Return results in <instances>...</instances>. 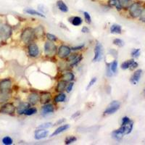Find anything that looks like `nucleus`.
I'll return each mask as SVG.
<instances>
[{
  "mask_svg": "<svg viewBox=\"0 0 145 145\" xmlns=\"http://www.w3.org/2000/svg\"><path fill=\"white\" fill-rule=\"evenodd\" d=\"M35 39H36V35H35L34 28L31 27L25 28L20 34V41L25 44L28 45L29 43L34 41Z\"/></svg>",
  "mask_w": 145,
  "mask_h": 145,
  "instance_id": "f257e3e1",
  "label": "nucleus"
},
{
  "mask_svg": "<svg viewBox=\"0 0 145 145\" xmlns=\"http://www.w3.org/2000/svg\"><path fill=\"white\" fill-rule=\"evenodd\" d=\"M143 6L138 2H133L128 9L129 14L132 18H138L142 12Z\"/></svg>",
  "mask_w": 145,
  "mask_h": 145,
  "instance_id": "f03ea898",
  "label": "nucleus"
},
{
  "mask_svg": "<svg viewBox=\"0 0 145 145\" xmlns=\"http://www.w3.org/2000/svg\"><path fill=\"white\" fill-rule=\"evenodd\" d=\"M44 52L46 57H52L56 55L57 52V47L53 41L47 40L44 45Z\"/></svg>",
  "mask_w": 145,
  "mask_h": 145,
  "instance_id": "7ed1b4c3",
  "label": "nucleus"
},
{
  "mask_svg": "<svg viewBox=\"0 0 145 145\" xmlns=\"http://www.w3.org/2000/svg\"><path fill=\"white\" fill-rule=\"evenodd\" d=\"M16 110V107L12 102H6L0 107V113L8 116H14Z\"/></svg>",
  "mask_w": 145,
  "mask_h": 145,
  "instance_id": "20e7f679",
  "label": "nucleus"
},
{
  "mask_svg": "<svg viewBox=\"0 0 145 145\" xmlns=\"http://www.w3.org/2000/svg\"><path fill=\"white\" fill-rule=\"evenodd\" d=\"M12 33V27L8 24H2L0 26V39L2 41H6L10 39Z\"/></svg>",
  "mask_w": 145,
  "mask_h": 145,
  "instance_id": "39448f33",
  "label": "nucleus"
},
{
  "mask_svg": "<svg viewBox=\"0 0 145 145\" xmlns=\"http://www.w3.org/2000/svg\"><path fill=\"white\" fill-rule=\"evenodd\" d=\"M120 107V103L117 100H114L111 102L107 106L105 110L104 111V116H110L116 113Z\"/></svg>",
  "mask_w": 145,
  "mask_h": 145,
  "instance_id": "423d86ee",
  "label": "nucleus"
},
{
  "mask_svg": "<svg viewBox=\"0 0 145 145\" xmlns=\"http://www.w3.org/2000/svg\"><path fill=\"white\" fill-rule=\"evenodd\" d=\"M71 48L67 45H60L57 49V55L61 59H65L71 54Z\"/></svg>",
  "mask_w": 145,
  "mask_h": 145,
  "instance_id": "0eeeda50",
  "label": "nucleus"
},
{
  "mask_svg": "<svg viewBox=\"0 0 145 145\" xmlns=\"http://www.w3.org/2000/svg\"><path fill=\"white\" fill-rule=\"evenodd\" d=\"M12 85L11 78H7L0 81V91L4 93H11V88Z\"/></svg>",
  "mask_w": 145,
  "mask_h": 145,
  "instance_id": "6e6552de",
  "label": "nucleus"
},
{
  "mask_svg": "<svg viewBox=\"0 0 145 145\" xmlns=\"http://www.w3.org/2000/svg\"><path fill=\"white\" fill-rule=\"evenodd\" d=\"M27 50H28V54L30 57L36 58L39 55V47L34 41H32L28 44L27 46Z\"/></svg>",
  "mask_w": 145,
  "mask_h": 145,
  "instance_id": "1a4fd4ad",
  "label": "nucleus"
},
{
  "mask_svg": "<svg viewBox=\"0 0 145 145\" xmlns=\"http://www.w3.org/2000/svg\"><path fill=\"white\" fill-rule=\"evenodd\" d=\"M103 57V46L102 44L99 42L96 43L95 46H94V56L93 58V62H100Z\"/></svg>",
  "mask_w": 145,
  "mask_h": 145,
  "instance_id": "9d476101",
  "label": "nucleus"
},
{
  "mask_svg": "<svg viewBox=\"0 0 145 145\" xmlns=\"http://www.w3.org/2000/svg\"><path fill=\"white\" fill-rule=\"evenodd\" d=\"M55 110V107L53 104L52 103H47V104L43 105V106L41 108V116H46L47 115L53 113Z\"/></svg>",
  "mask_w": 145,
  "mask_h": 145,
  "instance_id": "9b49d317",
  "label": "nucleus"
},
{
  "mask_svg": "<svg viewBox=\"0 0 145 145\" xmlns=\"http://www.w3.org/2000/svg\"><path fill=\"white\" fill-rule=\"evenodd\" d=\"M52 99V94L50 91H42L39 95V102L42 105L50 103Z\"/></svg>",
  "mask_w": 145,
  "mask_h": 145,
  "instance_id": "f8f14e48",
  "label": "nucleus"
},
{
  "mask_svg": "<svg viewBox=\"0 0 145 145\" xmlns=\"http://www.w3.org/2000/svg\"><path fill=\"white\" fill-rule=\"evenodd\" d=\"M39 102V94L36 91H32L28 96V102L31 106H34Z\"/></svg>",
  "mask_w": 145,
  "mask_h": 145,
  "instance_id": "ddd939ff",
  "label": "nucleus"
},
{
  "mask_svg": "<svg viewBox=\"0 0 145 145\" xmlns=\"http://www.w3.org/2000/svg\"><path fill=\"white\" fill-rule=\"evenodd\" d=\"M49 134H50L49 131L46 130V129H38L34 132V138L36 140H41V139L46 138Z\"/></svg>",
  "mask_w": 145,
  "mask_h": 145,
  "instance_id": "4468645a",
  "label": "nucleus"
},
{
  "mask_svg": "<svg viewBox=\"0 0 145 145\" xmlns=\"http://www.w3.org/2000/svg\"><path fill=\"white\" fill-rule=\"evenodd\" d=\"M124 135H125L124 130L121 126L118 129H116V130L113 131L112 132V134H111L112 138L113 139H115V140L118 141V142H120V140H122V138H123Z\"/></svg>",
  "mask_w": 145,
  "mask_h": 145,
  "instance_id": "2eb2a0df",
  "label": "nucleus"
},
{
  "mask_svg": "<svg viewBox=\"0 0 145 145\" xmlns=\"http://www.w3.org/2000/svg\"><path fill=\"white\" fill-rule=\"evenodd\" d=\"M30 106H31V105L28 102H20L16 107V110H15L16 111V113L18 114V116H23L24 113H25V111Z\"/></svg>",
  "mask_w": 145,
  "mask_h": 145,
  "instance_id": "dca6fc26",
  "label": "nucleus"
},
{
  "mask_svg": "<svg viewBox=\"0 0 145 145\" xmlns=\"http://www.w3.org/2000/svg\"><path fill=\"white\" fill-rule=\"evenodd\" d=\"M142 69H138L134 72V74L132 75V76L130 78V82L134 85H137L142 77Z\"/></svg>",
  "mask_w": 145,
  "mask_h": 145,
  "instance_id": "f3484780",
  "label": "nucleus"
},
{
  "mask_svg": "<svg viewBox=\"0 0 145 145\" xmlns=\"http://www.w3.org/2000/svg\"><path fill=\"white\" fill-rule=\"evenodd\" d=\"M107 5L109 8L115 7V8L116 9V10H118V11L119 12L123 10L122 6H121L120 0H107Z\"/></svg>",
  "mask_w": 145,
  "mask_h": 145,
  "instance_id": "a211bd4d",
  "label": "nucleus"
},
{
  "mask_svg": "<svg viewBox=\"0 0 145 145\" xmlns=\"http://www.w3.org/2000/svg\"><path fill=\"white\" fill-rule=\"evenodd\" d=\"M75 79V75L71 71H65L63 72L60 76V80L66 81V82H71Z\"/></svg>",
  "mask_w": 145,
  "mask_h": 145,
  "instance_id": "6ab92c4d",
  "label": "nucleus"
},
{
  "mask_svg": "<svg viewBox=\"0 0 145 145\" xmlns=\"http://www.w3.org/2000/svg\"><path fill=\"white\" fill-rule=\"evenodd\" d=\"M23 12L27 15H32V16H39L40 18H46V15L44 14L41 13L39 11H37V10H34V9L32 8H25L23 10Z\"/></svg>",
  "mask_w": 145,
  "mask_h": 145,
  "instance_id": "aec40b11",
  "label": "nucleus"
},
{
  "mask_svg": "<svg viewBox=\"0 0 145 145\" xmlns=\"http://www.w3.org/2000/svg\"><path fill=\"white\" fill-rule=\"evenodd\" d=\"M120 126L122 127L124 130V133H125V135L127 134H129L131 133L132 130H133V128H134V121L131 120H130L129 121H128L127 123L124 124H121Z\"/></svg>",
  "mask_w": 145,
  "mask_h": 145,
  "instance_id": "412c9836",
  "label": "nucleus"
},
{
  "mask_svg": "<svg viewBox=\"0 0 145 145\" xmlns=\"http://www.w3.org/2000/svg\"><path fill=\"white\" fill-rule=\"evenodd\" d=\"M70 126H71V125H70L69 124H64V125H61L60 126L58 127L57 129L54 131V132H53L52 134L50 135V137H55V136L59 135V134H60L61 133H63V132H65V131L68 130V129L70 128Z\"/></svg>",
  "mask_w": 145,
  "mask_h": 145,
  "instance_id": "4be33fe9",
  "label": "nucleus"
},
{
  "mask_svg": "<svg viewBox=\"0 0 145 145\" xmlns=\"http://www.w3.org/2000/svg\"><path fill=\"white\" fill-rule=\"evenodd\" d=\"M56 5L58 10L60 12H62L66 13V12H68L69 11L68 7L63 0H57L56 2Z\"/></svg>",
  "mask_w": 145,
  "mask_h": 145,
  "instance_id": "5701e85b",
  "label": "nucleus"
},
{
  "mask_svg": "<svg viewBox=\"0 0 145 145\" xmlns=\"http://www.w3.org/2000/svg\"><path fill=\"white\" fill-rule=\"evenodd\" d=\"M67 84L68 82L63 81V80H59L57 82L56 87H55V91L57 93H61L63 92L66 89V86H67Z\"/></svg>",
  "mask_w": 145,
  "mask_h": 145,
  "instance_id": "b1692460",
  "label": "nucleus"
},
{
  "mask_svg": "<svg viewBox=\"0 0 145 145\" xmlns=\"http://www.w3.org/2000/svg\"><path fill=\"white\" fill-rule=\"evenodd\" d=\"M70 23L72 24L73 26H79L83 23V19L80 16H72L68 19Z\"/></svg>",
  "mask_w": 145,
  "mask_h": 145,
  "instance_id": "393cba45",
  "label": "nucleus"
},
{
  "mask_svg": "<svg viewBox=\"0 0 145 145\" xmlns=\"http://www.w3.org/2000/svg\"><path fill=\"white\" fill-rule=\"evenodd\" d=\"M110 31L112 34H121L122 27L118 24H112L110 28Z\"/></svg>",
  "mask_w": 145,
  "mask_h": 145,
  "instance_id": "a878e982",
  "label": "nucleus"
},
{
  "mask_svg": "<svg viewBox=\"0 0 145 145\" xmlns=\"http://www.w3.org/2000/svg\"><path fill=\"white\" fill-rule=\"evenodd\" d=\"M66 100V94L65 93L61 92L54 96V103H61V102H65Z\"/></svg>",
  "mask_w": 145,
  "mask_h": 145,
  "instance_id": "bb28decb",
  "label": "nucleus"
},
{
  "mask_svg": "<svg viewBox=\"0 0 145 145\" xmlns=\"http://www.w3.org/2000/svg\"><path fill=\"white\" fill-rule=\"evenodd\" d=\"M35 35H36V38H42L45 35V31L44 28L42 25H39L37 28H34Z\"/></svg>",
  "mask_w": 145,
  "mask_h": 145,
  "instance_id": "cd10ccee",
  "label": "nucleus"
},
{
  "mask_svg": "<svg viewBox=\"0 0 145 145\" xmlns=\"http://www.w3.org/2000/svg\"><path fill=\"white\" fill-rule=\"evenodd\" d=\"M83 59V55L82 54H78V56L75 58L73 60L69 63V67L71 68H73L75 66L78 65L79 64L81 63V61Z\"/></svg>",
  "mask_w": 145,
  "mask_h": 145,
  "instance_id": "c85d7f7f",
  "label": "nucleus"
},
{
  "mask_svg": "<svg viewBox=\"0 0 145 145\" xmlns=\"http://www.w3.org/2000/svg\"><path fill=\"white\" fill-rule=\"evenodd\" d=\"M37 112H38V110H37V108L35 107H31L30 106L29 107H28V109H27L25 111V113H24V115L26 116H33V115H35V114L37 113Z\"/></svg>",
  "mask_w": 145,
  "mask_h": 145,
  "instance_id": "c756f323",
  "label": "nucleus"
},
{
  "mask_svg": "<svg viewBox=\"0 0 145 145\" xmlns=\"http://www.w3.org/2000/svg\"><path fill=\"white\" fill-rule=\"evenodd\" d=\"M134 59L126 60V61L123 62V63L121 64V65H120V68H121V69H123V70L129 69V68H131V66L132 63H134Z\"/></svg>",
  "mask_w": 145,
  "mask_h": 145,
  "instance_id": "7c9ffc66",
  "label": "nucleus"
},
{
  "mask_svg": "<svg viewBox=\"0 0 145 145\" xmlns=\"http://www.w3.org/2000/svg\"><path fill=\"white\" fill-rule=\"evenodd\" d=\"M121 6L123 10H128L130 5L133 2V0H120Z\"/></svg>",
  "mask_w": 145,
  "mask_h": 145,
  "instance_id": "2f4dec72",
  "label": "nucleus"
},
{
  "mask_svg": "<svg viewBox=\"0 0 145 145\" xmlns=\"http://www.w3.org/2000/svg\"><path fill=\"white\" fill-rule=\"evenodd\" d=\"M10 93H4L0 91V103H5L10 99Z\"/></svg>",
  "mask_w": 145,
  "mask_h": 145,
  "instance_id": "473e14b6",
  "label": "nucleus"
},
{
  "mask_svg": "<svg viewBox=\"0 0 145 145\" xmlns=\"http://www.w3.org/2000/svg\"><path fill=\"white\" fill-rule=\"evenodd\" d=\"M76 141H77V138L75 136H69V137H66L65 140V144H71L76 142Z\"/></svg>",
  "mask_w": 145,
  "mask_h": 145,
  "instance_id": "72a5a7b5",
  "label": "nucleus"
},
{
  "mask_svg": "<svg viewBox=\"0 0 145 145\" xmlns=\"http://www.w3.org/2000/svg\"><path fill=\"white\" fill-rule=\"evenodd\" d=\"M118 63L117 60H113L111 63H110V70L112 72V73H116L118 71Z\"/></svg>",
  "mask_w": 145,
  "mask_h": 145,
  "instance_id": "f704fd0d",
  "label": "nucleus"
},
{
  "mask_svg": "<svg viewBox=\"0 0 145 145\" xmlns=\"http://www.w3.org/2000/svg\"><path fill=\"white\" fill-rule=\"evenodd\" d=\"M2 144L5 145H11L13 144V140H12V138L10 137H9V136H6V137H5L3 138H2Z\"/></svg>",
  "mask_w": 145,
  "mask_h": 145,
  "instance_id": "c9c22d12",
  "label": "nucleus"
},
{
  "mask_svg": "<svg viewBox=\"0 0 145 145\" xmlns=\"http://www.w3.org/2000/svg\"><path fill=\"white\" fill-rule=\"evenodd\" d=\"M112 43H113L114 45H116L118 47H123L125 45V42L120 39H115L112 41Z\"/></svg>",
  "mask_w": 145,
  "mask_h": 145,
  "instance_id": "e433bc0d",
  "label": "nucleus"
},
{
  "mask_svg": "<svg viewBox=\"0 0 145 145\" xmlns=\"http://www.w3.org/2000/svg\"><path fill=\"white\" fill-rule=\"evenodd\" d=\"M46 39L49 40L50 41H53V42H55V41H57L58 39L55 35L52 34V33H46Z\"/></svg>",
  "mask_w": 145,
  "mask_h": 145,
  "instance_id": "4c0bfd02",
  "label": "nucleus"
},
{
  "mask_svg": "<svg viewBox=\"0 0 145 145\" xmlns=\"http://www.w3.org/2000/svg\"><path fill=\"white\" fill-rule=\"evenodd\" d=\"M84 14V20H85V22H86L87 24H91V18L90 14L86 11H84L83 12Z\"/></svg>",
  "mask_w": 145,
  "mask_h": 145,
  "instance_id": "58836bf2",
  "label": "nucleus"
},
{
  "mask_svg": "<svg viewBox=\"0 0 145 145\" xmlns=\"http://www.w3.org/2000/svg\"><path fill=\"white\" fill-rule=\"evenodd\" d=\"M97 77H93L92 78H91L90 81H89V83L88 84L87 86H86V91L89 90V89H91V87H92V86H94V84L97 82Z\"/></svg>",
  "mask_w": 145,
  "mask_h": 145,
  "instance_id": "ea45409f",
  "label": "nucleus"
},
{
  "mask_svg": "<svg viewBox=\"0 0 145 145\" xmlns=\"http://www.w3.org/2000/svg\"><path fill=\"white\" fill-rule=\"evenodd\" d=\"M84 47H85V44L82 43V44H80L76 45V46H72V47L71 48V51L76 52V51H79V50H83Z\"/></svg>",
  "mask_w": 145,
  "mask_h": 145,
  "instance_id": "a19ab883",
  "label": "nucleus"
},
{
  "mask_svg": "<svg viewBox=\"0 0 145 145\" xmlns=\"http://www.w3.org/2000/svg\"><path fill=\"white\" fill-rule=\"evenodd\" d=\"M140 49H134L131 51V56L133 58H138L139 57V55H140Z\"/></svg>",
  "mask_w": 145,
  "mask_h": 145,
  "instance_id": "79ce46f5",
  "label": "nucleus"
},
{
  "mask_svg": "<svg viewBox=\"0 0 145 145\" xmlns=\"http://www.w3.org/2000/svg\"><path fill=\"white\" fill-rule=\"evenodd\" d=\"M78 53H73V54H71L69 55V56L68 57L66 58V61H67V63H71V61H72V60H73V59H75V58L76 57L78 56Z\"/></svg>",
  "mask_w": 145,
  "mask_h": 145,
  "instance_id": "37998d69",
  "label": "nucleus"
},
{
  "mask_svg": "<svg viewBox=\"0 0 145 145\" xmlns=\"http://www.w3.org/2000/svg\"><path fill=\"white\" fill-rule=\"evenodd\" d=\"M73 86H74V83L72 82V81H71V82H68V84H67V86H66V89H65L66 92L71 93V91L72 90Z\"/></svg>",
  "mask_w": 145,
  "mask_h": 145,
  "instance_id": "c03bdc74",
  "label": "nucleus"
},
{
  "mask_svg": "<svg viewBox=\"0 0 145 145\" xmlns=\"http://www.w3.org/2000/svg\"><path fill=\"white\" fill-rule=\"evenodd\" d=\"M52 125V123H45L41 124L40 125H39V126L37 127V129H48V128H50V127H51Z\"/></svg>",
  "mask_w": 145,
  "mask_h": 145,
  "instance_id": "a18cd8bd",
  "label": "nucleus"
},
{
  "mask_svg": "<svg viewBox=\"0 0 145 145\" xmlns=\"http://www.w3.org/2000/svg\"><path fill=\"white\" fill-rule=\"evenodd\" d=\"M139 18V20L141 22H143V23H145V7L142 8V12H141V14L138 17Z\"/></svg>",
  "mask_w": 145,
  "mask_h": 145,
  "instance_id": "49530a36",
  "label": "nucleus"
},
{
  "mask_svg": "<svg viewBox=\"0 0 145 145\" xmlns=\"http://www.w3.org/2000/svg\"><path fill=\"white\" fill-rule=\"evenodd\" d=\"M112 72L110 70V63L107 64V67H106V75L107 77H111L112 76Z\"/></svg>",
  "mask_w": 145,
  "mask_h": 145,
  "instance_id": "de8ad7c7",
  "label": "nucleus"
},
{
  "mask_svg": "<svg viewBox=\"0 0 145 145\" xmlns=\"http://www.w3.org/2000/svg\"><path fill=\"white\" fill-rule=\"evenodd\" d=\"M81 32L83 33H88L90 32V30H89V28L87 26H84L81 28Z\"/></svg>",
  "mask_w": 145,
  "mask_h": 145,
  "instance_id": "09e8293b",
  "label": "nucleus"
},
{
  "mask_svg": "<svg viewBox=\"0 0 145 145\" xmlns=\"http://www.w3.org/2000/svg\"><path fill=\"white\" fill-rule=\"evenodd\" d=\"M138 63H137V62H136V61H134V63H132V65H131V68H129V69L130 70H134V69H136V68H137V67H138Z\"/></svg>",
  "mask_w": 145,
  "mask_h": 145,
  "instance_id": "8fccbe9b",
  "label": "nucleus"
},
{
  "mask_svg": "<svg viewBox=\"0 0 145 145\" xmlns=\"http://www.w3.org/2000/svg\"><path fill=\"white\" fill-rule=\"evenodd\" d=\"M80 114H81L80 111H77V112H76V113H74V114H73V115H72V116H71V118H77L78 116H80Z\"/></svg>",
  "mask_w": 145,
  "mask_h": 145,
  "instance_id": "3c124183",
  "label": "nucleus"
},
{
  "mask_svg": "<svg viewBox=\"0 0 145 145\" xmlns=\"http://www.w3.org/2000/svg\"><path fill=\"white\" fill-rule=\"evenodd\" d=\"M65 118H63V120L62 119H60V120H59L57 123H55V125H62V123H63V122L65 121Z\"/></svg>",
  "mask_w": 145,
  "mask_h": 145,
  "instance_id": "603ef678",
  "label": "nucleus"
}]
</instances>
